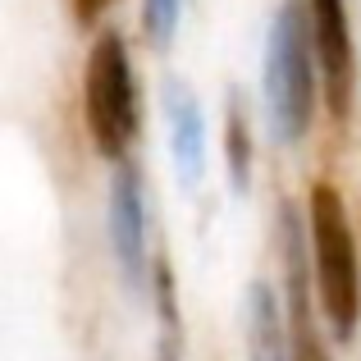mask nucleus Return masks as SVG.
Wrapping results in <instances>:
<instances>
[{
    "label": "nucleus",
    "instance_id": "nucleus-1",
    "mask_svg": "<svg viewBox=\"0 0 361 361\" xmlns=\"http://www.w3.org/2000/svg\"><path fill=\"white\" fill-rule=\"evenodd\" d=\"M307 256H311V288L325 311L334 338H353L361 320V261L348 206L334 183H311L307 197Z\"/></svg>",
    "mask_w": 361,
    "mask_h": 361
},
{
    "label": "nucleus",
    "instance_id": "nucleus-2",
    "mask_svg": "<svg viewBox=\"0 0 361 361\" xmlns=\"http://www.w3.org/2000/svg\"><path fill=\"white\" fill-rule=\"evenodd\" d=\"M316 51H311V27H307V5L283 0L270 18L265 37V110H270V133L274 142H302L316 119Z\"/></svg>",
    "mask_w": 361,
    "mask_h": 361
},
{
    "label": "nucleus",
    "instance_id": "nucleus-3",
    "mask_svg": "<svg viewBox=\"0 0 361 361\" xmlns=\"http://www.w3.org/2000/svg\"><path fill=\"white\" fill-rule=\"evenodd\" d=\"M82 106H87V133L97 151L119 160L128 142L137 137V82H133V60L119 32H101L92 46Z\"/></svg>",
    "mask_w": 361,
    "mask_h": 361
},
{
    "label": "nucleus",
    "instance_id": "nucleus-4",
    "mask_svg": "<svg viewBox=\"0 0 361 361\" xmlns=\"http://www.w3.org/2000/svg\"><path fill=\"white\" fill-rule=\"evenodd\" d=\"M307 27H311V51H316L320 97H325L329 115L343 123L357 87V51H353V27H348L343 0H307Z\"/></svg>",
    "mask_w": 361,
    "mask_h": 361
},
{
    "label": "nucleus",
    "instance_id": "nucleus-5",
    "mask_svg": "<svg viewBox=\"0 0 361 361\" xmlns=\"http://www.w3.org/2000/svg\"><path fill=\"white\" fill-rule=\"evenodd\" d=\"M110 238L115 256L128 274V283H142L147 270V211H142V178L133 165H119L115 183H110Z\"/></svg>",
    "mask_w": 361,
    "mask_h": 361
},
{
    "label": "nucleus",
    "instance_id": "nucleus-6",
    "mask_svg": "<svg viewBox=\"0 0 361 361\" xmlns=\"http://www.w3.org/2000/svg\"><path fill=\"white\" fill-rule=\"evenodd\" d=\"M165 123H169V147H174L178 174H183V183H197L206 160V128H202V106H197L192 87L183 78L165 82Z\"/></svg>",
    "mask_w": 361,
    "mask_h": 361
},
{
    "label": "nucleus",
    "instance_id": "nucleus-7",
    "mask_svg": "<svg viewBox=\"0 0 361 361\" xmlns=\"http://www.w3.org/2000/svg\"><path fill=\"white\" fill-rule=\"evenodd\" d=\"M247 353L252 361H288V329L270 283H252L247 293Z\"/></svg>",
    "mask_w": 361,
    "mask_h": 361
},
{
    "label": "nucleus",
    "instance_id": "nucleus-8",
    "mask_svg": "<svg viewBox=\"0 0 361 361\" xmlns=\"http://www.w3.org/2000/svg\"><path fill=\"white\" fill-rule=\"evenodd\" d=\"M224 160H229L233 192H247V178H252V133H247V110H243L238 92H229V115H224Z\"/></svg>",
    "mask_w": 361,
    "mask_h": 361
},
{
    "label": "nucleus",
    "instance_id": "nucleus-9",
    "mask_svg": "<svg viewBox=\"0 0 361 361\" xmlns=\"http://www.w3.org/2000/svg\"><path fill=\"white\" fill-rule=\"evenodd\" d=\"M178 9H183V0H147V9H142V23H147V32H151V42H156V46H165L169 37H174Z\"/></svg>",
    "mask_w": 361,
    "mask_h": 361
},
{
    "label": "nucleus",
    "instance_id": "nucleus-10",
    "mask_svg": "<svg viewBox=\"0 0 361 361\" xmlns=\"http://www.w3.org/2000/svg\"><path fill=\"white\" fill-rule=\"evenodd\" d=\"M160 298H165V334H160L156 361H183L178 357V320H174V311H169V279L165 274H160Z\"/></svg>",
    "mask_w": 361,
    "mask_h": 361
},
{
    "label": "nucleus",
    "instance_id": "nucleus-11",
    "mask_svg": "<svg viewBox=\"0 0 361 361\" xmlns=\"http://www.w3.org/2000/svg\"><path fill=\"white\" fill-rule=\"evenodd\" d=\"M69 5H73V18H78V23H97L110 9V0H69Z\"/></svg>",
    "mask_w": 361,
    "mask_h": 361
}]
</instances>
